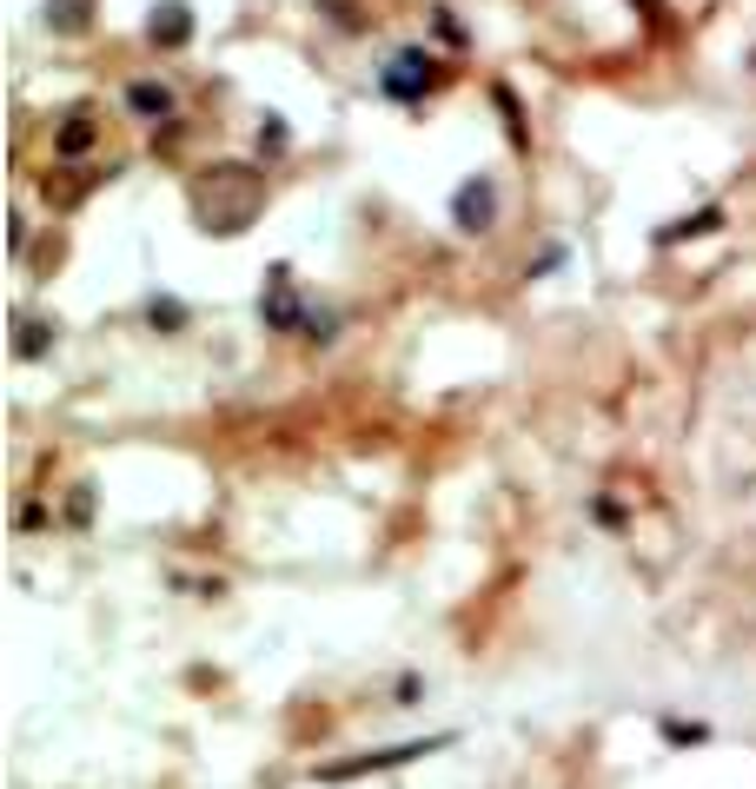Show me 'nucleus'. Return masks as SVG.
<instances>
[{"instance_id":"obj_14","label":"nucleus","mask_w":756,"mask_h":789,"mask_svg":"<svg viewBox=\"0 0 756 789\" xmlns=\"http://www.w3.org/2000/svg\"><path fill=\"white\" fill-rule=\"evenodd\" d=\"M146 319H153V325H187V306H180V299H153Z\"/></svg>"},{"instance_id":"obj_8","label":"nucleus","mask_w":756,"mask_h":789,"mask_svg":"<svg viewBox=\"0 0 756 789\" xmlns=\"http://www.w3.org/2000/svg\"><path fill=\"white\" fill-rule=\"evenodd\" d=\"M127 107H133L140 120H166V113H173V94H166L159 80H133V86H127Z\"/></svg>"},{"instance_id":"obj_6","label":"nucleus","mask_w":756,"mask_h":789,"mask_svg":"<svg viewBox=\"0 0 756 789\" xmlns=\"http://www.w3.org/2000/svg\"><path fill=\"white\" fill-rule=\"evenodd\" d=\"M146 40H153V47H187V40H193V14L180 8V0H166V8L146 21Z\"/></svg>"},{"instance_id":"obj_9","label":"nucleus","mask_w":756,"mask_h":789,"mask_svg":"<svg viewBox=\"0 0 756 789\" xmlns=\"http://www.w3.org/2000/svg\"><path fill=\"white\" fill-rule=\"evenodd\" d=\"M723 226V206H704V213H691V219H677V226H663L657 232V246H677V239H704V232H717Z\"/></svg>"},{"instance_id":"obj_11","label":"nucleus","mask_w":756,"mask_h":789,"mask_svg":"<svg viewBox=\"0 0 756 789\" xmlns=\"http://www.w3.org/2000/svg\"><path fill=\"white\" fill-rule=\"evenodd\" d=\"M47 21H53V34H80L87 27V0H47Z\"/></svg>"},{"instance_id":"obj_7","label":"nucleus","mask_w":756,"mask_h":789,"mask_svg":"<svg viewBox=\"0 0 756 789\" xmlns=\"http://www.w3.org/2000/svg\"><path fill=\"white\" fill-rule=\"evenodd\" d=\"M94 140H100V120H94L87 107H73V113H67V127L53 133V153H60V159H80Z\"/></svg>"},{"instance_id":"obj_5","label":"nucleus","mask_w":756,"mask_h":789,"mask_svg":"<svg viewBox=\"0 0 756 789\" xmlns=\"http://www.w3.org/2000/svg\"><path fill=\"white\" fill-rule=\"evenodd\" d=\"M266 325L273 332H292V325H305L312 312H299V299H292V279H286V266H273V286H266Z\"/></svg>"},{"instance_id":"obj_3","label":"nucleus","mask_w":756,"mask_h":789,"mask_svg":"<svg viewBox=\"0 0 756 789\" xmlns=\"http://www.w3.org/2000/svg\"><path fill=\"white\" fill-rule=\"evenodd\" d=\"M452 737H432V743H398V750H379V756H359V763H332V769H319L325 782H346V776H365V769H398V763H411V756H432V750H445Z\"/></svg>"},{"instance_id":"obj_2","label":"nucleus","mask_w":756,"mask_h":789,"mask_svg":"<svg viewBox=\"0 0 756 789\" xmlns=\"http://www.w3.org/2000/svg\"><path fill=\"white\" fill-rule=\"evenodd\" d=\"M432 80H439L432 53H418V47H411V53H398V60L385 67V94H392V100H418V94H425Z\"/></svg>"},{"instance_id":"obj_15","label":"nucleus","mask_w":756,"mask_h":789,"mask_svg":"<svg viewBox=\"0 0 756 789\" xmlns=\"http://www.w3.org/2000/svg\"><path fill=\"white\" fill-rule=\"evenodd\" d=\"M637 8H644V21H650L657 34H670V27H677V21H670V0H637Z\"/></svg>"},{"instance_id":"obj_1","label":"nucleus","mask_w":756,"mask_h":789,"mask_svg":"<svg viewBox=\"0 0 756 789\" xmlns=\"http://www.w3.org/2000/svg\"><path fill=\"white\" fill-rule=\"evenodd\" d=\"M193 206H200L206 232H219V239L245 232L252 206H260V172L252 166H206V180L193 187Z\"/></svg>"},{"instance_id":"obj_16","label":"nucleus","mask_w":756,"mask_h":789,"mask_svg":"<svg viewBox=\"0 0 756 789\" xmlns=\"http://www.w3.org/2000/svg\"><path fill=\"white\" fill-rule=\"evenodd\" d=\"M663 737H670V743H704V724H677V717H670Z\"/></svg>"},{"instance_id":"obj_10","label":"nucleus","mask_w":756,"mask_h":789,"mask_svg":"<svg viewBox=\"0 0 756 789\" xmlns=\"http://www.w3.org/2000/svg\"><path fill=\"white\" fill-rule=\"evenodd\" d=\"M491 100H497V113H504V140H512V146H531V127H525V113H518V94H512V86H491Z\"/></svg>"},{"instance_id":"obj_12","label":"nucleus","mask_w":756,"mask_h":789,"mask_svg":"<svg viewBox=\"0 0 756 789\" xmlns=\"http://www.w3.org/2000/svg\"><path fill=\"white\" fill-rule=\"evenodd\" d=\"M47 345H53V325H21V338H14V352H21V359H40Z\"/></svg>"},{"instance_id":"obj_13","label":"nucleus","mask_w":756,"mask_h":789,"mask_svg":"<svg viewBox=\"0 0 756 789\" xmlns=\"http://www.w3.org/2000/svg\"><path fill=\"white\" fill-rule=\"evenodd\" d=\"M319 8H332V21H339L346 34H365V14L352 8V0H319Z\"/></svg>"},{"instance_id":"obj_4","label":"nucleus","mask_w":756,"mask_h":789,"mask_svg":"<svg viewBox=\"0 0 756 789\" xmlns=\"http://www.w3.org/2000/svg\"><path fill=\"white\" fill-rule=\"evenodd\" d=\"M491 213H497V187H491L484 172H478L471 187H458V200H452V219H458L465 232H484V226H491Z\"/></svg>"}]
</instances>
